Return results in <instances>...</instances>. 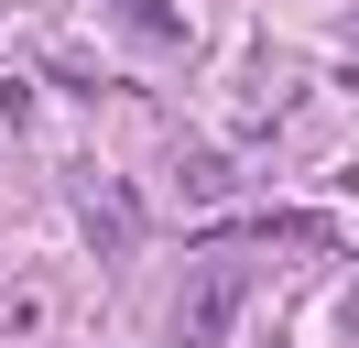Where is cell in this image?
<instances>
[{
  "instance_id": "obj_1",
  "label": "cell",
  "mask_w": 359,
  "mask_h": 348,
  "mask_svg": "<svg viewBox=\"0 0 359 348\" xmlns=\"http://www.w3.org/2000/svg\"><path fill=\"white\" fill-rule=\"evenodd\" d=\"M240 294H250V272H229V261L185 272L175 316H163V348H218V337H229V316H240Z\"/></svg>"
},
{
  "instance_id": "obj_5",
  "label": "cell",
  "mask_w": 359,
  "mask_h": 348,
  "mask_svg": "<svg viewBox=\"0 0 359 348\" xmlns=\"http://www.w3.org/2000/svg\"><path fill=\"white\" fill-rule=\"evenodd\" d=\"M337 337H348V348H359V294H348V304H337Z\"/></svg>"
},
{
  "instance_id": "obj_2",
  "label": "cell",
  "mask_w": 359,
  "mask_h": 348,
  "mask_svg": "<svg viewBox=\"0 0 359 348\" xmlns=\"http://www.w3.org/2000/svg\"><path fill=\"white\" fill-rule=\"evenodd\" d=\"M76 229H88L98 261H131L142 250V196L120 185V174H88V185H76Z\"/></svg>"
},
{
  "instance_id": "obj_4",
  "label": "cell",
  "mask_w": 359,
  "mask_h": 348,
  "mask_svg": "<svg viewBox=\"0 0 359 348\" xmlns=\"http://www.w3.org/2000/svg\"><path fill=\"white\" fill-rule=\"evenodd\" d=\"M120 22H131L142 44H175V33H185V22H175V0H120Z\"/></svg>"
},
{
  "instance_id": "obj_3",
  "label": "cell",
  "mask_w": 359,
  "mask_h": 348,
  "mask_svg": "<svg viewBox=\"0 0 359 348\" xmlns=\"http://www.w3.org/2000/svg\"><path fill=\"white\" fill-rule=\"evenodd\" d=\"M175 196L185 207H218V196H240V163L207 152V142H175Z\"/></svg>"
}]
</instances>
